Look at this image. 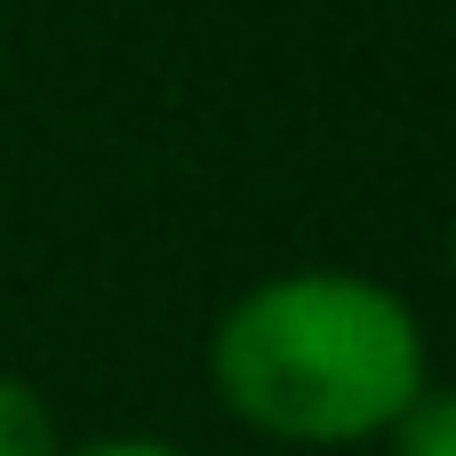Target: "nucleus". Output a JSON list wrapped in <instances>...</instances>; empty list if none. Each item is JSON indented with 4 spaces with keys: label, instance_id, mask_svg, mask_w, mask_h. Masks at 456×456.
I'll return each instance as SVG.
<instances>
[{
    "label": "nucleus",
    "instance_id": "f257e3e1",
    "mask_svg": "<svg viewBox=\"0 0 456 456\" xmlns=\"http://www.w3.org/2000/svg\"><path fill=\"white\" fill-rule=\"evenodd\" d=\"M216 393L273 441H369L425 393V337L361 273H281L224 313Z\"/></svg>",
    "mask_w": 456,
    "mask_h": 456
},
{
    "label": "nucleus",
    "instance_id": "f03ea898",
    "mask_svg": "<svg viewBox=\"0 0 456 456\" xmlns=\"http://www.w3.org/2000/svg\"><path fill=\"white\" fill-rule=\"evenodd\" d=\"M385 433L393 456H456V393H417Z\"/></svg>",
    "mask_w": 456,
    "mask_h": 456
},
{
    "label": "nucleus",
    "instance_id": "7ed1b4c3",
    "mask_svg": "<svg viewBox=\"0 0 456 456\" xmlns=\"http://www.w3.org/2000/svg\"><path fill=\"white\" fill-rule=\"evenodd\" d=\"M0 456H64L56 425H48V401L16 377H0Z\"/></svg>",
    "mask_w": 456,
    "mask_h": 456
},
{
    "label": "nucleus",
    "instance_id": "20e7f679",
    "mask_svg": "<svg viewBox=\"0 0 456 456\" xmlns=\"http://www.w3.org/2000/svg\"><path fill=\"white\" fill-rule=\"evenodd\" d=\"M72 456H184L168 441H96V449H72Z\"/></svg>",
    "mask_w": 456,
    "mask_h": 456
}]
</instances>
